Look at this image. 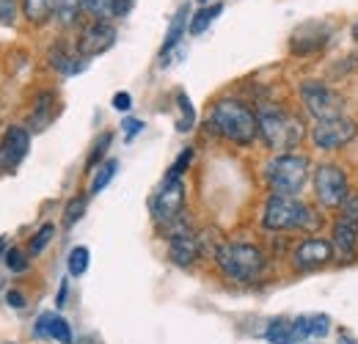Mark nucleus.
Here are the masks:
<instances>
[{"instance_id": "obj_1", "label": "nucleus", "mask_w": 358, "mask_h": 344, "mask_svg": "<svg viewBox=\"0 0 358 344\" xmlns=\"http://www.w3.org/2000/svg\"><path fill=\"white\" fill-rule=\"evenodd\" d=\"M257 124H259V138L265 141V146L278 152V155H287L289 149H298L303 135H306L303 122L295 113H289V110H284L278 105L259 108Z\"/></svg>"}, {"instance_id": "obj_2", "label": "nucleus", "mask_w": 358, "mask_h": 344, "mask_svg": "<svg viewBox=\"0 0 358 344\" xmlns=\"http://www.w3.org/2000/svg\"><path fill=\"white\" fill-rule=\"evenodd\" d=\"M210 127H213V132H218L221 138L237 143V146H248L259 135L257 113L251 108H245L243 102H237V99H221V102L213 105Z\"/></svg>"}, {"instance_id": "obj_3", "label": "nucleus", "mask_w": 358, "mask_h": 344, "mask_svg": "<svg viewBox=\"0 0 358 344\" xmlns=\"http://www.w3.org/2000/svg\"><path fill=\"white\" fill-rule=\"evenodd\" d=\"M215 264L221 267L229 281H240V284H251L265 273L268 259L257 245L248 243H224L215 251Z\"/></svg>"}, {"instance_id": "obj_4", "label": "nucleus", "mask_w": 358, "mask_h": 344, "mask_svg": "<svg viewBox=\"0 0 358 344\" xmlns=\"http://www.w3.org/2000/svg\"><path fill=\"white\" fill-rule=\"evenodd\" d=\"M320 217L303 204L298 196H270L262 213V226L268 231H295V229H314Z\"/></svg>"}, {"instance_id": "obj_5", "label": "nucleus", "mask_w": 358, "mask_h": 344, "mask_svg": "<svg viewBox=\"0 0 358 344\" xmlns=\"http://www.w3.org/2000/svg\"><path fill=\"white\" fill-rule=\"evenodd\" d=\"M265 179L273 196H298L309 182V157L306 155H275L265 166Z\"/></svg>"}, {"instance_id": "obj_6", "label": "nucleus", "mask_w": 358, "mask_h": 344, "mask_svg": "<svg viewBox=\"0 0 358 344\" xmlns=\"http://www.w3.org/2000/svg\"><path fill=\"white\" fill-rule=\"evenodd\" d=\"M314 193L317 201L325 210H339L345 204V199L350 196V185H348V173L334 163H322L314 171Z\"/></svg>"}, {"instance_id": "obj_7", "label": "nucleus", "mask_w": 358, "mask_h": 344, "mask_svg": "<svg viewBox=\"0 0 358 344\" xmlns=\"http://www.w3.org/2000/svg\"><path fill=\"white\" fill-rule=\"evenodd\" d=\"M301 99L306 105V110L312 113L317 122L325 119H336L345 113V96L339 91H334L331 86L320 83V80H306L301 83Z\"/></svg>"}, {"instance_id": "obj_8", "label": "nucleus", "mask_w": 358, "mask_h": 344, "mask_svg": "<svg viewBox=\"0 0 358 344\" xmlns=\"http://www.w3.org/2000/svg\"><path fill=\"white\" fill-rule=\"evenodd\" d=\"M358 132V124L348 116H336V119H325L317 122L312 129V141L317 149L322 152H336L342 146H348Z\"/></svg>"}, {"instance_id": "obj_9", "label": "nucleus", "mask_w": 358, "mask_h": 344, "mask_svg": "<svg viewBox=\"0 0 358 344\" xmlns=\"http://www.w3.org/2000/svg\"><path fill=\"white\" fill-rule=\"evenodd\" d=\"M201 254V237L179 217L174 226H169V257L177 267H190Z\"/></svg>"}, {"instance_id": "obj_10", "label": "nucleus", "mask_w": 358, "mask_h": 344, "mask_svg": "<svg viewBox=\"0 0 358 344\" xmlns=\"http://www.w3.org/2000/svg\"><path fill=\"white\" fill-rule=\"evenodd\" d=\"M185 210V182L174 179V182H163V187L157 190L155 201H152V215L160 226H174Z\"/></svg>"}, {"instance_id": "obj_11", "label": "nucleus", "mask_w": 358, "mask_h": 344, "mask_svg": "<svg viewBox=\"0 0 358 344\" xmlns=\"http://www.w3.org/2000/svg\"><path fill=\"white\" fill-rule=\"evenodd\" d=\"M31 149V129L25 127H8V132L0 141V173L14 171Z\"/></svg>"}, {"instance_id": "obj_12", "label": "nucleus", "mask_w": 358, "mask_h": 344, "mask_svg": "<svg viewBox=\"0 0 358 344\" xmlns=\"http://www.w3.org/2000/svg\"><path fill=\"white\" fill-rule=\"evenodd\" d=\"M116 44V28L110 22H91L83 28L80 39H78V55L80 58H94V55H102L108 52L110 47Z\"/></svg>"}, {"instance_id": "obj_13", "label": "nucleus", "mask_w": 358, "mask_h": 344, "mask_svg": "<svg viewBox=\"0 0 358 344\" xmlns=\"http://www.w3.org/2000/svg\"><path fill=\"white\" fill-rule=\"evenodd\" d=\"M334 259V245H331V240H322V237H306L298 248H295V254H292V264H295V270H317V267H322V264H328Z\"/></svg>"}, {"instance_id": "obj_14", "label": "nucleus", "mask_w": 358, "mask_h": 344, "mask_svg": "<svg viewBox=\"0 0 358 344\" xmlns=\"http://www.w3.org/2000/svg\"><path fill=\"white\" fill-rule=\"evenodd\" d=\"M331 39V25H322V22H306L303 28L295 31L292 36V52L295 55H309L322 50Z\"/></svg>"}, {"instance_id": "obj_15", "label": "nucleus", "mask_w": 358, "mask_h": 344, "mask_svg": "<svg viewBox=\"0 0 358 344\" xmlns=\"http://www.w3.org/2000/svg\"><path fill=\"white\" fill-rule=\"evenodd\" d=\"M356 234H358L356 226L339 217V220L334 223V240H331L334 254H339L345 261H350V259L356 257Z\"/></svg>"}, {"instance_id": "obj_16", "label": "nucleus", "mask_w": 358, "mask_h": 344, "mask_svg": "<svg viewBox=\"0 0 358 344\" xmlns=\"http://www.w3.org/2000/svg\"><path fill=\"white\" fill-rule=\"evenodd\" d=\"M36 334L47 336V339H55V342L61 344H72V328H69V322L64 317H58V314H50V311H45L36 320Z\"/></svg>"}, {"instance_id": "obj_17", "label": "nucleus", "mask_w": 358, "mask_h": 344, "mask_svg": "<svg viewBox=\"0 0 358 344\" xmlns=\"http://www.w3.org/2000/svg\"><path fill=\"white\" fill-rule=\"evenodd\" d=\"M52 116H55V94H52V91H42V94L36 96L34 113H31V119H28V127L34 129V132H42V129L52 122Z\"/></svg>"}, {"instance_id": "obj_18", "label": "nucleus", "mask_w": 358, "mask_h": 344, "mask_svg": "<svg viewBox=\"0 0 358 344\" xmlns=\"http://www.w3.org/2000/svg\"><path fill=\"white\" fill-rule=\"evenodd\" d=\"M292 328H295V336L301 342V339H309V336H325L331 331V320L325 314H309V317L292 320Z\"/></svg>"}, {"instance_id": "obj_19", "label": "nucleus", "mask_w": 358, "mask_h": 344, "mask_svg": "<svg viewBox=\"0 0 358 344\" xmlns=\"http://www.w3.org/2000/svg\"><path fill=\"white\" fill-rule=\"evenodd\" d=\"M187 20H190V6L185 3L182 8L177 11V17L171 20V28H169V34H166V42H163V50H160V55H166V52H171L179 42H182V36H185V28H190L187 25Z\"/></svg>"}, {"instance_id": "obj_20", "label": "nucleus", "mask_w": 358, "mask_h": 344, "mask_svg": "<svg viewBox=\"0 0 358 344\" xmlns=\"http://www.w3.org/2000/svg\"><path fill=\"white\" fill-rule=\"evenodd\" d=\"M80 14H83V0H58L52 17L61 28H72L80 20Z\"/></svg>"}, {"instance_id": "obj_21", "label": "nucleus", "mask_w": 358, "mask_h": 344, "mask_svg": "<svg viewBox=\"0 0 358 344\" xmlns=\"http://www.w3.org/2000/svg\"><path fill=\"white\" fill-rule=\"evenodd\" d=\"M55 6H58V0H22L25 17L31 22H36V25H42L45 20H50L55 14Z\"/></svg>"}, {"instance_id": "obj_22", "label": "nucleus", "mask_w": 358, "mask_h": 344, "mask_svg": "<svg viewBox=\"0 0 358 344\" xmlns=\"http://www.w3.org/2000/svg\"><path fill=\"white\" fill-rule=\"evenodd\" d=\"M265 336H268L270 344H298L295 328H292V322H287V320H273Z\"/></svg>"}, {"instance_id": "obj_23", "label": "nucleus", "mask_w": 358, "mask_h": 344, "mask_svg": "<svg viewBox=\"0 0 358 344\" xmlns=\"http://www.w3.org/2000/svg\"><path fill=\"white\" fill-rule=\"evenodd\" d=\"M116 6L119 0H83V11L91 14L96 22H108L110 17H116Z\"/></svg>"}, {"instance_id": "obj_24", "label": "nucleus", "mask_w": 358, "mask_h": 344, "mask_svg": "<svg viewBox=\"0 0 358 344\" xmlns=\"http://www.w3.org/2000/svg\"><path fill=\"white\" fill-rule=\"evenodd\" d=\"M221 11H224V6H221V3H215V6H207V8H201V11H199V14H196V17L190 20V34H193V36L204 34V31H207V28L213 25V20H215V17L221 14Z\"/></svg>"}, {"instance_id": "obj_25", "label": "nucleus", "mask_w": 358, "mask_h": 344, "mask_svg": "<svg viewBox=\"0 0 358 344\" xmlns=\"http://www.w3.org/2000/svg\"><path fill=\"white\" fill-rule=\"evenodd\" d=\"M177 105H179L177 129L179 132H190L193 124H196V110H193V105H190V99H187V94H185V91H177Z\"/></svg>"}, {"instance_id": "obj_26", "label": "nucleus", "mask_w": 358, "mask_h": 344, "mask_svg": "<svg viewBox=\"0 0 358 344\" xmlns=\"http://www.w3.org/2000/svg\"><path fill=\"white\" fill-rule=\"evenodd\" d=\"M116 171H119V160H108L105 166H99L96 173H94V179H91V196L102 193L108 187V182L116 176Z\"/></svg>"}, {"instance_id": "obj_27", "label": "nucleus", "mask_w": 358, "mask_h": 344, "mask_svg": "<svg viewBox=\"0 0 358 344\" xmlns=\"http://www.w3.org/2000/svg\"><path fill=\"white\" fill-rule=\"evenodd\" d=\"M69 275H83L86 270H89V248L86 245H78V248H72V254H69Z\"/></svg>"}, {"instance_id": "obj_28", "label": "nucleus", "mask_w": 358, "mask_h": 344, "mask_svg": "<svg viewBox=\"0 0 358 344\" xmlns=\"http://www.w3.org/2000/svg\"><path fill=\"white\" fill-rule=\"evenodd\" d=\"M52 234H55V226H52V223H45V226L34 234V240H31V257H39V254L45 251L47 243L52 240Z\"/></svg>"}, {"instance_id": "obj_29", "label": "nucleus", "mask_w": 358, "mask_h": 344, "mask_svg": "<svg viewBox=\"0 0 358 344\" xmlns=\"http://www.w3.org/2000/svg\"><path fill=\"white\" fill-rule=\"evenodd\" d=\"M190 160H193V149H190V146H185V152H182L177 160H174V166L169 169V173H166V179H163V182H174V179H182V173H185V169L190 166Z\"/></svg>"}, {"instance_id": "obj_30", "label": "nucleus", "mask_w": 358, "mask_h": 344, "mask_svg": "<svg viewBox=\"0 0 358 344\" xmlns=\"http://www.w3.org/2000/svg\"><path fill=\"white\" fill-rule=\"evenodd\" d=\"M86 213V196H78V199H72L69 204H66V210H64V223L66 226H75L80 217Z\"/></svg>"}, {"instance_id": "obj_31", "label": "nucleus", "mask_w": 358, "mask_h": 344, "mask_svg": "<svg viewBox=\"0 0 358 344\" xmlns=\"http://www.w3.org/2000/svg\"><path fill=\"white\" fill-rule=\"evenodd\" d=\"M6 267L11 273H25L28 270V259H25V254L20 248H8L6 251Z\"/></svg>"}, {"instance_id": "obj_32", "label": "nucleus", "mask_w": 358, "mask_h": 344, "mask_svg": "<svg viewBox=\"0 0 358 344\" xmlns=\"http://www.w3.org/2000/svg\"><path fill=\"white\" fill-rule=\"evenodd\" d=\"M339 210H342V215L339 217H342V220H348V223H353V226L358 229V193H350Z\"/></svg>"}, {"instance_id": "obj_33", "label": "nucleus", "mask_w": 358, "mask_h": 344, "mask_svg": "<svg viewBox=\"0 0 358 344\" xmlns=\"http://www.w3.org/2000/svg\"><path fill=\"white\" fill-rule=\"evenodd\" d=\"M110 141H113V135H110V132H102V135H99V141L94 143V152H91V157H89V169H94V163L105 155V149L110 146Z\"/></svg>"}, {"instance_id": "obj_34", "label": "nucleus", "mask_w": 358, "mask_h": 344, "mask_svg": "<svg viewBox=\"0 0 358 344\" xmlns=\"http://www.w3.org/2000/svg\"><path fill=\"white\" fill-rule=\"evenodd\" d=\"M14 20H17V0H0V22L14 25Z\"/></svg>"}, {"instance_id": "obj_35", "label": "nucleus", "mask_w": 358, "mask_h": 344, "mask_svg": "<svg viewBox=\"0 0 358 344\" xmlns=\"http://www.w3.org/2000/svg\"><path fill=\"white\" fill-rule=\"evenodd\" d=\"M113 108H116V110H122V113H124V110H130V108H133V96H130L127 91H119V94L113 96Z\"/></svg>"}, {"instance_id": "obj_36", "label": "nucleus", "mask_w": 358, "mask_h": 344, "mask_svg": "<svg viewBox=\"0 0 358 344\" xmlns=\"http://www.w3.org/2000/svg\"><path fill=\"white\" fill-rule=\"evenodd\" d=\"M122 127H124V135H127V141H130V138H135V135L143 129V122H138V119H124Z\"/></svg>"}, {"instance_id": "obj_37", "label": "nucleus", "mask_w": 358, "mask_h": 344, "mask_svg": "<svg viewBox=\"0 0 358 344\" xmlns=\"http://www.w3.org/2000/svg\"><path fill=\"white\" fill-rule=\"evenodd\" d=\"M6 301H8V306H11V308H22V306H25V298H22V292H17V289H8Z\"/></svg>"}, {"instance_id": "obj_38", "label": "nucleus", "mask_w": 358, "mask_h": 344, "mask_svg": "<svg viewBox=\"0 0 358 344\" xmlns=\"http://www.w3.org/2000/svg\"><path fill=\"white\" fill-rule=\"evenodd\" d=\"M353 39H356V42H358V22H356V25H353Z\"/></svg>"}, {"instance_id": "obj_39", "label": "nucleus", "mask_w": 358, "mask_h": 344, "mask_svg": "<svg viewBox=\"0 0 358 344\" xmlns=\"http://www.w3.org/2000/svg\"><path fill=\"white\" fill-rule=\"evenodd\" d=\"M199 3H207V0H199Z\"/></svg>"}, {"instance_id": "obj_40", "label": "nucleus", "mask_w": 358, "mask_h": 344, "mask_svg": "<svg viewBox=\"0 0 358 344\" xmlns=\"http://www.w3.org/2000/svg\"><path fill=\"white\" fill-rule=\"evenodd\" d=\"M0 248H3V240H0Z\"/></svg>"}, {"instance_id": "obj_41", "label": "nucleus", "mask_w": 358, "mask_h": 344, "mask_svg": "<svg viewBox=\"0 0 358 344\" xmlns=\"http://www.w3.org/2000/svg\"><path fill=\"white\" fill-rule=\"evenodd\" d=\"M0 281H3V278H0Z\"/></svg>"}]
</instances>
